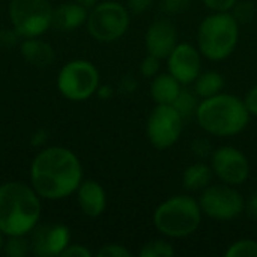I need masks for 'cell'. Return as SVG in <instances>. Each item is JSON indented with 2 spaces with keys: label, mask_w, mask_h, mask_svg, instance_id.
I'll return each mask as SVG.
<instances>
[{
  "label": "cell",
  "mask_w": 257,
  "mask_h": 257,
  "mask_svg": "<svg viewBox=\"0 0 257 257\" xmlns=\"http://www.w3.org/2000/svg\"><path fill=\"white\" fill-rule=\"evenodd\" d=\"M81 181L83 167L71 149L50 146L42 149L32 161L30 185L42 199H65L77 191Z\"/></svg>",
  "instance_id": "1"
},
{
  "label": "cell",
  "mask_w": 257,
  "mask_h": 257,
  "mask_svg": "<svg viewBox=\"0 0 257 257\" xmlns=\"http://www.w3.org/2000/svg\"><path fill=\"white\" fill-rule=\"evenodd\" d=\"M39 194L32 185L12 181L0 185V232L8 236L30 233L41 218Z\"/></svg>",
  "instance_id": "2"
},
{
  "label": "cell",
  "mask_w": 257,
  "mask_h": 257,
  "mask_svg": "<svg viewBox=\"0 0 257 257\" xmlns=\"http://www.w3.org/2000/svg\"><path fill=\"white\" fill-rule=\"evenodd\" d=\"M194 117L208 136L221 139L241 134L251 119L244 99L226 92L200 99Z\"/></svg>",
  "instance_id": "3"
},
{
  "label": "cell",
  "mask_w": 257,
  "mask_h": 257,
  "mask_svg": "<svg viewBox=\"0 0 257 257\" xmlns=\"http://www.w3.org/2000/svg\"><path fill=\"white\" fill-rule=\"evenodd\" d=\"M203 217L199 199L191 194H176L167 197L155 208L152 223L161 236L185 239L199 230Z\"/></svg>",
  "instance_id": "4"
},
{
  "label": "cell",
  "mask_w": 257,
  "mask_h": 257,
  "mask_svg": "<svg viewBox=\"0 0 257 257\" xmlns=\"http://www.w3.org/2000/svg\"><path fill=\"white\" fill-rule=\"evenodd\" d=\"M241 24L232 12H211L197 27V48L211 62L229 59L239 42Z\"/></svg>",
  "instance_id": "5"
},
{
  "label": "cell",
  "mask_w": 257,
  "mask_h": 257,
  "mask_svg": "<svg viewBox=\"0 0 257 257\" xmlns=\"http://www.w3.org/2000/svg\"><path fill=\"white\" fill-rule=\"evenodd\" d=\"M131 12L119 2L107 0L96 3L87 17V32L98 42H114L130 29Z\"/></svg>",
  "instance_id": "6"
},
{
  "label": "cell",
  "mask_w": 257,
  "mask_h": 257,
  "mask_svg": "<svg viewBox=\"0 0 257 257\" xmlns=\"http://www.w3.org/2000/svg\"><path fill=\"white\" fill-rule=\"evenodd\" d=\"M205 217L227 223L236 220L245 212L247 200L236 187L227 184H211L197 197Z\"/></svg>",
  "instance_id": "7"
},
{
  "label": "cell",
  "mask_w": 257,
  "mask_h": 257,
  "mask_svg": "<svg viewBox=\"0 0 257 257\" xmlns=\"http://www.w3.org/2000/svg\"><path fill=\"white\" fill-rule=\"evenodd\" d=\"M99 87L98 68L84 59H75L63 65L57 75V89L69 101H86Z\"/></svg>",
  "instance_id": "8"
},
{
  "label": "cell",
  "mask_w": 257,
  "mask_h": 257,
  "mask_svg": "<svg viewBox=\"0 0 257 257\" xmlns=\"http://www.w3.org/2000/svg\"><path fill=\"white\" fill-rule=\"evenodd\" d=\"M9 18L20 36L38 38L51 26L53 8L48 0H11Z\"/></svg>",
  "instance_id": "9"
},
{
  "label": "cell",
  "mask_w": 257,
  "mask_h": 257,
  "mask_svg": "<svg viewBox=\"0 0 257 257\" xmlns=\"http://www.w3.org/2000/svg\"><path fill=\"white\" fill-rule=\"evenodd\" d=\"M184 125L185 119L173 105L155 104L146 120V137L155 149L166 151L179 142Z\"/></svg>",
  "instance_id": "10"
},
{
  "label": "cell",
  "mask_w": 257,
  "mask_h": 257,
  "mask_svg": "<svg viewBox=\"0 0 257 257\" xmlns=\"http://www.w3.org/2000/svg\"><path fill=\"white\" fill-rule=\"evenodd\" d=\"M209 166L214 172V176L218 178L220 182L232 187L244 185L251 175L248 157L232 145L214 148L209 158Z\"/></svg>",
  "instance_id": "11"
},
{
  "label": "cell",
  "mask_w": 257,
  "mask_h": 257,
  "mask_svg": "<svg viewBox=\"0 0 257 257\" xmlns=\"http://www.w3.org/2000/svg\"><path fill=\"white\" fill-rule=\"evenodd\" d=\"M203 56L197 45L178 42L173 51L166 57L167 72H170L182 86H191L202 72Z\"/></svg>",
  "instance_id": "12"
},
{
  "label": "cell",
  "mask_w": 257,
  "mask_h": 257,
  "mask_svg": "<svg viewBox=\"0 0 257 257\" xmlns=\"http://www.w3.org/2000/svg\"><path fill=\"white\" fill-rule=\"evenodd\" d=\"M178 42H179V36H178L176 24L169 17H160L154 20L146 29L145 33L146 53L154 54L161 60H166V57L173 51Z\"/></svg>",
  "instance_id": "13"
},
{
  "label": "cell",
  "mask_w": 257,
  "mask_h": 257,
  "mask_svg": "<svg viewBox=\"0 0 257 257\" xmlns=\"http://www.w3.org/2000/svg\"><path fill=\"white\" fill-rule=\"evenodd\" d=\"M32 232L30 250L39 257L60 256L71 242V232L63 224L39 226Z\"/></svg>",
  "instance_id": "14"
},
{
  "label": "cell",
  "mask_w": 257,
  "mask_h": 257,
  "mask_svg": "<svg viewBox=\"0 0 257 257\" xmlns=\"http://www.w3.org/2000/svg\"><path fill=\"white\" fill-rule=\"evenodd\" d=\"M77 202L81 212L90 218H96L104 214L107 208V194L102 185L93 179L81 181L77 188Z\"/></svg>",
  "instance_id": "15"
},
{
  "label": "cell",
  "mask_w": 257,
  "mask_h": 257,
  "mask_svg": "<svg viewBox=\"0 0 257 257\" xmlns=\"http://www.w3.org/2000/svg\"><path fill=\"white\" fill-rule=\"evenodd\" d=\"M89 9L81 6L77 2L63 3L59 8L53 9V18L51 26H54L57 30L62 32H72L83 26L87 21Z\"/></svg>",
  "instance_id": "16"
},
{
  "label": "cell",
  "mask_w": 257,
  "mask_h": 257,
  "mask_svg": "<svg viewBox=\"0 0 257 257\" xmlns=\"http://www.w3.org/2000/svg\"><path fill=\"white\" fill-rule=\"evenodd\" d=\"M182 87L184 86L170 72H160L158 75L151 78L149 93L155 104L172 105Z\"/></svg>",
  "instance_id": "17"
},
{
  "label": "cell",
  "mask_w": 257,
  "mask_h": 257,
  "mask_svg": "<svg viewBox=\"0 0 257 257\" xmlns=\"http://www.w3.org/2000/svg\"><path fill=\"white\" fill-rule=\"evenodd\" d=\"M212 178L214 172L211 166L205 161H196L182 172V187L188 193H200L211 185Z\"/></svg>",
  "instance_id": "18"
},
{
  "label": "cell",
  "mask_w": 257,
  "mask_h": 257,
  "mask_svg": "<svg viewBox=\"0 0 257 257\" xmlns=\"http://www.w3.org/2000/svg\"><path fill=\"white\" fill-rule=\"evenodd\" d=\"M21 54L30 65L36 68H47L54 60V51L51 45L36 38H26V41L21 44Z\"/></svg>",
  "instance_id": "19"
},
{
  "label": "cell",
  "mask_w": 257,
  "mask_h": 257,
  "mask_svg": "<svg viewBox=\"0 0 257 257\" xmlns=\"http://www.w3.org/2000/svg\"><path fill=\"white\" fill-rule=\"evenodd\" d=\"M224 84L226 81H224L223 74L218 71L209 69V71H202L191 86H193V90L197 93V96L200 99H205V98H211L214 95L221 93L224 89Z\"/></svg>",
  "instance_id": "20"
},
{
  "label": "cell",
  "mask_w": 257,
  "mask_h": 257,
  "mask_svg": "<svg viewBox=\"0 0 257 257\" xmlns=\"http://www.w3.org/2000/svg\"><path fill=\"white\" fill-rule=\"evenodd\" d=\"M200 98L197 96V93L193 89H188V86H184L182 90L179 92L178 98L175 99V102L172 104L179 113L181 116L187 120L190 117L196 116L197 107H199Z\"/></svg>",
  "instance_id": "21"
},
{
  "label": "cell",
  "mask_w": 257,
  "mask_h": 257,
  "mask_svg": "<svg viewBox=\"0 0 257 257\" xmlns=\"http://www.w3.org/2000/svg\"><path fill=\"white\" fill-rule=\"evenodd\" d=\"M176 254V250L169 238H155L145 242L139 251L140 257H172Z\"/></svg>",
  "instance_id": "22"
},
{
  "label": "cell",
  "mask_w": 257,
  "mask_h": 257,
  "mask_svg": "<svg viewBox=\"0 0 257 257\" xmlns=\"http://www.w3.org/2000/svg\"><path fill=\"white\" fill-rule=\"evenodd\" d=\"M226 257H257V239L242 238L232 242L224 251Z\"/></svg>",
  "instance_id": "23"
},
{
  "label": "cell",
  "mask_w": 257,
  "mask_h": 257,
  "mask_svg": "<svg viewBox=\"0 0 257 257\" xmlns=\"http://www.w3.org/2000/svg\"><path fill=\"white\" fill-rule=\"evenodd\" d=\"M3 251L8 257H24L27 256L30 250V241L24 238V235L9 236V241L3 244Z\"/></svg>",
  "instance_id": "24"
},
{
  "label": "cell",
  "mask_w": 257,
  "mask_h": 257,
  "mask_svg": "<svg viewBox=\"0 0 257 257\" xmlns=\"http://www.w3.org/2000/svg\"><path fill=\"white\" fill-rule=\"evenodd\" d=\"M230 12L239 24H248L256 17V3L251 0H238Z\"/></svg>",
  "instance_id": "25"
},
{
  "label": "cell",
  "mask_w": 257,
  "mask_h": 257,
  "mask_svg": "<svg viewBox=\"0 0 257 257\" xmlns=\"http://www.w3.org/2000/svg\"><path fill=\"white\" fill-rule=\"evenodd\" d=\"M161 59L154 54H146L140 62V74L145 78H154L161 72Z\"/></svg>",
  "instance_id": "26"
},
{
  "label": "cell",
  "mask_w": 257,
  "mask_h": 257,
  "mask_svg": "<svg viewBox=\"0 0 257 257\" xmlns=\"http://www.w3.org/2000/svg\"><path fill=\"white\" fill-rule=\"evenodd\" d=\"M193 0H161L160 2V9L164 15L172 17L182 14L190 9Z\"/></svg>",
  "instance_id": "27"
},
{
  "label": "cell",
  "mask_w": 257,
  "mask_h": 257,
  "mask_svg": "<svg viewBox=\"0 0 257 257\" xmlns=\"http://www.w3.org/2000/svg\"><path fill=\"white\" fill-rule=\"evenodd\" d=\"M190 149H191V154L197 160H200V161H205V160L211 158V154L214 151L211 142L206 140V139H196V140H193Z\"/></svg>",
  "instance_id": "28"
},
{
  "label": "cell",
  "mask_w": 257,
  "mask_h": 257,
  "mask_svg": "<svg viewBox=\"0 0 257 257\" xmlns=\"http://www.w3.org/2000/svg\"><path fill=\"white\" fill-rule=\"evenodd\" d=\"M98 257H131L133 253L120 244H105L96 253Z\"/></svg>",
  "instance_id": "29"
},
{
  "label": "cell",
  "mask_w": 257,
  "mask_h": 257,
  "mask_svg": "<svg viewBox=\"0 0 257 257\" xmlns=\"http://www.w3.org/2000/svg\"><path fill=\"white\" fill-rule=\"evenodd\" d=\"M238 0H202L205 8L211 12H230Z\"/></svg>",
  "instance_id": "30"
},
{
  "label": "cell",
  "mask_w": 257,
  "mask_h": 257,
  "mask_svg": "<svg viewBox=\"0 0 257 257\" xmlns=\"http://www.w3.org/2000/svg\"><path fill=\"white\" fill-rule=\"evenodd\" d=\"M154 5V0H126V8L131 14L140 15L148 12Z\"/></svg>",
  "instance_id": "31"
},
{
  "label": "cell",
  "mask_w": 257,
  "mask_h": 257,
  "mask_svg": "<svg viewBox=\"0 0 257 257\" xmlns=\"http://www.w3.org/2000/svg\"><path fill=\"white\" fill-rule=\"evenodd\" d=\"M242 99H244V104H245L250 116L257 117V84L248 89V92L245 93V96Z\"/></svg>",
  "instance_id": "32"
},
{
  "label": "cell",
  "mask_w": 257,
  "mask_h": 257,
  "mask_svg": "<svg viewBox=\"0 0 257 257\" xmlns=\"http://www.w3.org/2000/svg\"><path fill=\"white\" fill-rule=\"evenodd\" d=\"M60 256L63 257H90L92 253L89 248H86L84 245H78V244H74V245H68Z\"/></svg>",
  "instance_id": "33"
},
{
  "label": "cell",
  "mask_w": 257,
  "mask_h": 257,
  "mask_svg": "<svg viewBox=\"0 0 257 257\" xmlns=\"http://www.w3.org/2000/svg\"><path fill=\"white\" fill-rule=\"evenodd\" d=\"M18 36L20 35L15 32V29L14 30H2L0 32V44H3V45H14L17 42Z\"/></svg>",
  "instance_id": "34"
},
{
  "label": "cell",
  "mask_w": 257,
  "mask_h": 257,
  "mask_svg": "<svg viewBox=\"0 0 257 257\" xmlns=\"http://www.w3.org/2000/svg\"><path fill=\"white\" fill-rule=\"evenodd\" d=\"M120 89L126 93H131L137 89V80L133 77V75H125L122 80H120Z\"/></svg>",
  "instance_id": "35"
},
{
  "label": "cell",
  "mask_w": 257,
  "mask_h": 257,
  "mask_svg": "<svg viewBox=\"0 0 257 257\" xmlns=\"http://www.w3.org/2000/svg\"><path fill=\"white\" fill-rule=\"evenodd\" d=\"M245 211H248V214H250L251 217L257 218V191H254V193L248 197Z\"/></svg>",
  "instance_id": "36"
},
{
  "label": "cell",
  "mask_w": 257,
  "mask_h": 257,
  "mask_svg": "<svg viewBox=\"0 0 257 257\" xmlns=\"http://www.w3.org/2000/svg\"><path fill=\"white\" fill-rule=\"evenodd\" d=\"M45 140H47V133L45 131H38L32 137V145L33 146H41V145H44Z\"/></svg>",
  "instance_id": "37"
},
{
  "label": "cell",
  "mask_w": 257,
  "mask_h": 257,
  "mask_svg": "<svg viewBox=\"0 0 257 257\" xmlns=\"http://www.w3.org/2000/svg\"><path fill=\"white\" fill-rule=\"evenodd\" d=\"M96 95L102 99H108L113 95V89L110 86H99L96 90Z\"/></svg>",
  "instance_id": "38"
},
{
  "label": "cell",
  "mask_w": 257,
  "mask_h": 257,
  "mask_svg": "<svg viewBox=\"0 0 257 257\" xmlns=\"http://www.w3.org/2000/svg\"><path fill=\"white\" fill-rule=\"evenodd\" d=\"M74 2L80 3L81 6H84V8H87V9H92V8L98 3V0H74Z\"/></svg>",
  "instance_id": "39"
},
{
  "label": "cell",
  "mask_w": 257,
  "mask_h": 257,
  "mask_svg": "<svg viewBox=\"0 0 257 257\" xmlns=\"http://www.w3.org/2000/svg\"><path fill=\"white\" fill-rule=\"evenodd\" d=\"M2 248H3V233L0 232V251H2Z\"/></svg>",
  "instance_id": "40"
}]
</instances>
